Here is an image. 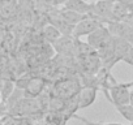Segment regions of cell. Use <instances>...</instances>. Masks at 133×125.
Wrapping results in <instances>:
<instances>
[{"mask_svg": "<svg viewBox=\"0 0 133 125\" xmlns=\"http://www.w3.org/2000/svg\"><path fill=\"white\" fill-rule=\"evenodd\" d=\"M130 87H133V82L130 84H119L114 82L112 85H108L106 89H103L106 96L108 100L116 107L123 104H129V91Z\"/></svg>", "mask_w": 133, "mask_h": 125, "instance_id": "obj_1", "label": "cell"}, {"mask_svg": "<svg viewBox=\"0 0 133 125\" xmlns=\"http://www.w3.org/2000/svg\"><path fill=\"white\" fill-rule=\"evenodd\" d=\"M81 87L82 86L75 80H61V81L54 84L51 94L66 100V99L76 96L80 93Z\"/></svg>", "mask_w": 133, "mask_h": 125, "instance_id": "obj_2", "label": "cell"}, {"mask_svg": "<svg viewBox=\"0 0 133 125\" xmlns=\"http://www.w3.org/2000/svg\"><path fill=\"white\" fill-rule=\"evenodd\" d=\"M103 24L97 18V17H94V16H91V15H88V16H85L76 26H75V29H73V38H76V39H78V38H81V37H88L89 34H91L95 29H98L99 26H102Z\"/></svg>", "mask_w": 133, "mask_h": 125, "instance_id": "obj_3", "label": "cell"}, {"mask_svg": "<svg viewBox=\"0 0 133 125\" xmlns=\"http://www.w3.org/2000/svg\"><path fill=\"white\" fill-rule=\"evenodd\" d=\"M107 29L112 37L121 38L133 44V25L127 21H111L107 24Z\"/></svg>", "mask_w": 133, "mask_h": 125, "instance_id": "obj_4", "label": "cell"}, {"mask_svg": "<svg viewBox=\"0 0 133 125\" xmlns=\"http://www.w3.org/2000/svg\"><path fill=\"white\" fill-rule=\"evenodd\" d=\"M112 38V35L110 34L107 26H99L98 29H95L91 34L88 35V44L94 50L98 51L102 46H104L110 39Z\"/></svg>", "mask_w": 133, "mask_h": 125, "instance_id": "obj_5", "label": "cell"}, {"mask_svg": "<svg viewBox=\"0 0 133 125\" xmlns=\"http://www.w3.org/2000/svg\"><path fill=\"white\" fill-rule=\"evenodd\" d=\"M98 90L99 89L95 87V86H84V87H81L80 93L77 94L78 108L80 109H84V108L90 107L95 102V99H97Z\"/></svg>", "mask_w": 133, "mask_h": 125, "instance_id": "obj_6", "label": "cell"}, {"mask_svg": "<svg viewBox=\"0 0 133 125\" xmlns=\"http://www.w3.org/2000/svg\"><path fill=\"white\" fill-rule=\"evenodd\" d=\"M44 87H46V82L42 77H31L26 89L24 90V96L35 99L44 91Z\"/></svg>", "mask_w": 133, "mask_h": 125, "instance_id": "obj_7", "label": "cell"}, {"mask_svg": "<svg viewBox=\"0 0 133 125\" xmlns=\"http://www.w3.org/2000/svg\"><path fill=\"white\" fill-rule=\"evenodd\" d=\"M132 46L133 44L129 43L128 40L114 37V39H112V56H114V60L116 63L121 61L123 57L125 56V53L129 51V48Z\"/></svg>", "mask_w": 133, "mask_h": 125, "instance_id": "obj_8", "label": "cell"}, {"mask_svg": "<svg viewBox=\"0 0 133 125\" xmlns=\"http://www.w3.org/2000/svg\"><path fill=\"white\" fill-rule=\"evenodd\" d=\"M54 48L59 53H68L76 51V38L73 35H61L55 43Z\"/></svg>", "mask_w": 133, "mask_h": 125, "instance_id": "obj_9", "label": "cell"}, {"mask_svg": "<svg viewBox=\"0 0 133 125\" xmlns=\"http://www.w3.org/2000/svg\"><path fill=\"white\" fill-rule=\"evenodd\" d=\"M63 8L77 12V13L84 15V16H88V15H91L93 3H85L82 0H66L63 4Z\"/></svg>", "mask_w": 133, "mask_h": 125, "instance_id": "obj_10", "label": "cell"}, {"mask_svg": "<svg viewBox=\"0 0 133 125\" xmlns=\"http://www.w3.org/2000/svg\"><path fill=\"white\" fill-rule=\"evenodd\" d=\"M69 119L63 112H51L47 111L44 113V122L47 125H66Z\"/></svg>", "mask_w": 133, "mask_h": 125, "instance_id": "obj_11", "label": "cell"}, {"mask_svg": "<svg viewBox=\"0 0 133 125\" xmlns=\"http://www.w3.org/2000/svg\"><path fill=\"white\" fill-rule=\"evenodd\" d=\"M59 15H60V17H61L64 21H66L68 24H71V25H73V26H76V25L85 17L84 15H80V13H77V12L65 9V8H63L61 11H59Z\"/></svg>", "mask_w": 133, "mask_h": 125, "instance_id": "obj_12", "label": "cell"}, {"mask_svg": "<svg viewBox=\"0 0 133 125\" xmlns=\"http://www.w3.org/2000/svg\"><path fill=\"white\" fill-rule=\"evenodd\" d=\"M16 86H15V82L11 81V80H4L2 86H0V98H2V102L5 103L7 99L12 95V93L15 91Z\"/></svg>", "mask_w": 133, "mask_h": 125, "instance_id": "obj_13", "label": "cell"}, {"mask_svg": "<svg viewBox=\"0 0 133 125\" xmlns=\"http://www.w3.org/2000/svg\"><path fill=\"white\" fill-rule=\"evenodd\" d=\"M43 37H44V39L48 42V43H55L60 37H61V34H60V31L54 26V25H47V26H44V29H43Z\"/></svg>", "mask_w": 133, "mask_h": 125, "instance_id": "obj_14", "label": "cell"}, {"mask_svg": "<svg viewBox=\"0 0 133 125\" xmlns=\"http://www.w3.org/2000/svg\"><path fill=\"white\" fill-rule=\"evenodd\" d=\"M65 108V99H61L56 95H51L50 104H48V111L51 112H63Z\"/></svg>", "mask_w": 133, "mask_h": 125, "instance_id": "obj_15", "label": "cell"}, {"mask_svg": "<svg viewBox=\"0 0 133 125\" xmlns=\"http://www.w3.org/2000/svg\"><path fill=\"white\" fill-rule=\"evenodd\" d=\"M116 111L129 122L133 121V106L132 104H123V106H116Z\"/></svg>", "mask_w": 133, "mask_h": 125, "instance_id": "obj_16", "label": "cell"}, {"mask_svg": "<svg viewBox=\"0 0 133 125\" xmlns=\"http://www.w3.org/2000/svg\"><path fill=\"white\" fill-rule=\"evenodd\" d=\"M73 117L80 120V121H82L85 125H125V124H121V122H94V121H90V120H88L85 117H81L78 115H75Z\"/></svg>", "mask_w": 133, "mask_h": 125, "instance_id": "obj_17", "label": "cell"}, {"mask_svg": "<svg viewBox=\"0 0 133 125\" xmlns=\"http://www.w3.org/2000/svg\"><path fill=\"white\" fill-rule=\"evenodd\" d=\"M31 80V77L30 76H22L21 78H17L16 81H15V86H16V89H20V90H25L26 89V86H28V84H29V81Z\"/></svg>", "mask_w": 133, "mask_h": 125, "instance_id": "obj_18", "label": "cell"}, {"mask_svg": "<svg viewBox=\"0 0 133 125\" xmlns=\"http://www.w3.org/2000/svg\"><path fill=\"white\" fill-rule=\"evenodd\" d=\"M121 61H124L125 64H128V65L133 67V46L129 48V51L125 53V56L123 57V60H121Z\"/></svg>", "mask_w": 133, "mask_h": 125, "instance_id": "obj_19", "label": "cell"}, {"mask_svg": "<svg viewBox=\"0 0 133 125\" xmlns=\"http://www.w3.org/2000/svg\"><path fill=\"white\" fill-rule=\"evenodd\" d=\"M3 125H17V124H16V119H15L13 116L7 115V116L3 119Z\"/></svg>", "mask_w": 133, "mask_h": 125, "instance_id": "obj_20", "label": "cell"}, {"mask_svg": "<svg viewBox=\"0 0 133 125\" xmlns=\"http://www.w3.org/2000/svg\"><path fill=\"white\" fill-rule=\"evenodd\" d=\"M129 104L133 106V87H130V91H129Z\"/></svg>", "mask_w": 133, "mask_h": 125, "instance_id": "obj_21", "label": "cell"}, {"mask_svg": "<svg viewBox=\"0 0 133 125\" xmlns=\"http://www.w3.org/2000/svg\"><path fill=\"white\" fill-rule=\"evenodd\" d=\"M34 125H47L44 121H41V122H34Z\"/></svg>", "mask_w": 133, "mask_h": 125, "instance_id": "obj_22", "label": "cell"}, {"mask_svg": "<svg viewBox=\"0 0 133 125\" xmlns=\"http://www.w3.org/2000/svg\"><path fill=\"white\" fill-rule=\"evenodd\" d=\"M82 2H85V3H91V0H82Z\"/></svg>", "mask_w": 133, "mask_h": 125, "instance_id": "obj_23", "label": "cell"}, {"mask_svg": "<svg viewBox=\"0 0 133 125\" xmlns=\"http://www.w3.org/2000/svg\"><path fill=\"white\" fill-rule=\"evenodd\" d=\"M107 2H116V0H107Z\"/></svg>", "mask_w": 133, "mask_h": 125, "instance_id": "obj_24", "label": "cell"}, {"mask_svg": "<svg viewBox=\"0 0 133 125\" xmlns=\"http://www.w3.org/2000/svg\"><path fill=\"white\" fill-rule=\"evenodd\" d=\"M130 125H133V121H132V122H130Z\"/></svg>", "mask_w": 133, "mask_h": 125, "instance_id": "obj_25", "label": "cell"}]
</instances>
